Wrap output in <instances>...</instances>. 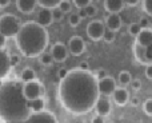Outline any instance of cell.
Segmentation results:
<instances>
[{"label":"cell","instance_id":"obj_1","mask_svg":"<svg viewBox=\"0 0 152 123\" xmlns=\"http://www.w3.org/2000/svg\"><path fill=\"white\" fill-rule=\"evenodd\" d=\"M59 100L68 113L74 115H83L94 110L99 99L97 78L91 71L80 68L68 71L59 83Z\"/></svg>","mask_w":152,"mask_h":123},{"label":"cell","instance_id":"obj_2","mask_svg":"<svg viewBox=\"0 0 152 123\" xmlns=\"http://www.w3.org/2000/svg\"><path fill=\"white\" fill-rule=\"evenodd\" d=\"M23 82L8 80L0 86V118L5 123H24L29 116Z\"/></svg>","mask_w":152,"mask_h":123},{"label":"cell","instance_id":"obj_3","mask_svg":"<svg viewBox=\"0 0 152 123\" xmlns=\"http://www.w3.org/2000/svg\"><path fill=\"white\" fill-rule=\"evenodd\" d=\"M15 39L19 51L27 58L39 56L45 51L50 42L47 28L34 20H28L21 24Z\"/></svg>","mask_w":152,"mask_h":123},{"label":"cell","instance_id":"obj_4","mask_svg":"<svg viewBox=\"0 0 152 123\" xmlns=\"http://www.w3.org/2000/svg\"><path fill=\"white\" fill-rule=\"evenodd\" d=\"M21 27V23L18 16L12 13H4L0 16V34L5 38H15L18 35L19 29Z\"/></svg>","mask_w":152,"mask_h":123},{"label":"cell","instance_id":"obj_5","mask_svg":"<svg viewBox=\"0 0 152 123\" xmlns=\"http://www.w3.org/2000/svg\"><path fill=\"white\" fill-rule=\"evenodd\" d=\"M23 94L27 100L35 99V98L43 96V94H44V87H43V84L40 83L37 79H35V80L27 82V83L23 84Z\"/></svg>","mask_w":152,"mask_h":123},{"label":"cell","instance_id":"obj_6","mask_svg":"<svg viewBox=\"0 0 152 123\" xmlns=\"http://www.w3.org/2000/svg\"><path fill=\"white\" fill-rule=\"evenodd\" d=\"M87 35L91 40L94 42H99V40L103 39V35L105 32V24L103 23L102 20H92L88 23L86 29Z\"/></svg>","mask_w":152,"mask_h":123},{"label":"cell","instance_id":"obj_7","mask_svg":"<svg viewBox=\"0 0 152 123\" xmlns=\"http://www.w3.org/2000/svg\"><path fill=\"white\" fill-rule=\"evenodd\" d=\"M24 123H58V119H56L55 114L44 108L37 113H31Z\"/></svg>","mask_w":152,"mask_h":123},{"label":"cell","instance_id":"obj_8","mask_svg":"<svg viewBox=\"0 0 152 123\" xmlns=\"http://www.w3.org/2000/svg\"><path fill=\"white\" fill-rule=\"evenodd\" d=\"M118 87V83L116 80L112 78V76L107 75L105 78L99 79L97 80V88H99L100 95H104V96H111L113 94V91Z\"/></svg>","mask_w":152,"mask_h":123},{"label":"cell","instance_id":"obj_9","mask_svg":"<svg viewBox=\"0 0 152 123\" xmlns=\"http://www.w3.org/2000/svg\"><path fill=\"white\" fill-rule=\"evenodd\" d=\"M51 55H52L53 60L58 62V63H63L64 60H67V58H68V47H67L64 43L61 42H56L55 44L51 47Z\"/></svg>","mask_w":152,"mask_h":123},{"label":"cell","instance_id":"obj_10","mask_svg":"<svg viewBox=\"0 0 152 123\" xmlns=\"http://www.w3.org/2000/svg\"><path fill=\"white\" fill-rule=\"evenodd\" d=\"M67 47H68V51L72 54V55L79 56V55H81V54L86 51V43H84L83 38L75 35V36H72L71 39L68 40Z\"/></svg>","mask_w":152,"mask_h":123},{"label":"cell","instance_id":"obj_11","mask_svg":"<svg viewBox=\"0 0 152 123\" xmlns=\"http://www.w3.org/2000/svg\"><path fill=\"white\" fill-rule=\"evenodd\" d=\"M95 110H96V114L102 116H107L110 115L111 110H112V106H111V100L108 99V96H104V95H100L99 99L95 103Z\"/></svg>","mask_w":152,"mask_h":123},{"label":"cell","instance_id":"obj_12","mask_svg":"<svg viewBox=\"0 0 152 123\" xmlns=\"http://www.w3.org/2000/svg\"><path fill=\"white\" fill-rule=\"evenodd\" d=\"M36 21L43 27H50L53 23V13H52V8H45L42 7L40 11L37 12L36 16Z\"/></svg>","mask_w":152,"mask_h":123},{"label":"cell","instance_id":"obj_13","mask_svg":"<svg viewBox=\"0 0 152 123\" xmlns=\"http://www.w3.org/2000/svg\"><path fill=\"white\" fill-rule=\"evenodd\" d=\"M11 67V55L4 48H0V79L5 78L10 74Z\"/></svg>","mask_w":152,"mask_h":123},{"label":"cell","instance_id":"obj_14","mask_svg":"<svg viewBox=\"0 0 152 123\" xmlns=\"http://www.w3.org/2000/svg\"><path fill=\"white\" fill-rule=\"evenodd\" d=\"M111 96H112L115 105H118V106H126L129 102V92L123 86L116 87V90L113 91V94Z\"/></svg>","mask_w":152,"mask_h":123},{"label":"cell","instance_id":"obj_15","mask_svg":"<svg viewBox=\"0 0 152 123\" xmlns=\"http://www.w3.org/2000/svg\"><path fill=\"white\" fill-rule=\"evenodd\" d=\"M105 28L111 29V31H119L121 28V24H123V20H121L120 15L119 13H108L107 18H105Z\"/></svg>","mask_w":152,"mask_h":123},{"label":"cell","instance_id":"obj_16","mask_svg":"<svg viewBox=\"0 0 152 123\" xmlns=\"http://www.w3.org/2000/svg\"><path fill=\"white\" fill-rule=\"evenodd\" d=\"M37 5V0H16V8L21 13H32Z\"/></svg>","mask_w":152,"mask_h":123},{"label":"cell","instance_id":"obj_17","mask_svg":"<svg viewBox=\"0 0 152 123\" xmlns=\"http://www.w3.org/2000/svg\"><path fill=\"white\" fill-rule=\"evenodd\" d=\"M124 0H104V8L108 13H119L124 8Z\"/></svg>","mask_w":152,"mask_h":123},{"label":"cell","instance_id":"obj_18","mask_svg":"<svg viewBox=\"0 0 152 123\" xmlns=\"http://www.w3.org/2000/svg\"><path fill=\"white\" fill-rule=\"evenodd\" d=\"M135 43H139L140 46H144V47L152 44V29L143 28L140 31V34L136 36V42Z\"/></svg>","mask_w":152,"mask_h":123},{"label":"cell","instance_id":"obj_19","mask_svg":"<svg viewBox=\"0 0 152 123\" xmlns=\"http://www.w3.org/2000/svg\"><path fill=\"white\" fill-rule=\"evenodd\" d=\"M45 107V100L43 99V96L35 98V99L28 100V108L31 113H37V111L44 110Z\"/></svg>","mask_w":152,"mask_h":123},{"label":"cell","instance_id":"obj_20","mask_svg":"<svg viewBox=\"0 0 152 123\" xmlns=\"http://www.w3.org/2000/svg\"><path fill=\"white\" fill-rule=\"evenodd\" d=\"M134 55L136 58V60L142 64L147 66V62H145V47L144 46H140L139 43H135L134 46Z\"/></svg>","mask_w":152,"mask_h":123},{"label":"cell","instance_id":"obj_21","mask_svg":"<svg viewBox=\"0 0 152 123\" xmlns=\"http://www.w3.org/2000/svg\"><path fill=\"white\" fill-rule=\"evenodd\" d=\"M132 75H131V72L129 71H120L119 72V76H118V82H119V84L120 86H123V87H126V86H129V83H131V80H132Z\"/></svg>","mask_w":152,"mask_h":123},{"label":"cell","instance_id":"obj_22","mask_svg":"<svg viewBox=\"0 0 152 123\" xmlns=\"http://www.w3.org/2000/svg\"><path fill=\"white\" fill-rule=\"evenodd\" d=\"M20 79H21V82H23V83L35 80V79H36V72H35V70H32L31 67H27V68H24V70L21 71Z\"/></svg>","mask_w":152,"mask_h":123},{"label":"cell","instance_id":"obj_23","mask_svg":"<svg viewBox=\"0 0 152 123\" xmlns=\"http://www.w3.org/2000/svg\"><path fill=\"white\" fill-rule=\"evenodd\" d=\"M39 62L42 63L43 66H51L55 60H53L51 52H45V51H44V52H42L39 55Z\"/></svg>","mask_w":152,"mask_h":123},{"label":"cell","instance_id":"obj_24","mask_svg":"<svg viewBox=\"0 0 152 123\" xmlns=\"http://www.w3.org/2000/svg\"><path fill=\"white\" fill-rule=\"evenodd\" d=\"M61 0H37V4L40 7H45V8H55L59 5Z\"/></svg>","mask_w":152,"mask_h":123},{"label":"cell","instance_id":"obj_25","mask_svg":"<svg viewBox=\"0 0 152 123\" xmlns=\"http://www.w3.org/2000/svg\"><path fill=\"white\" fill-rule=\"evenodd\" d=\"M58 8L60 11H63V13H68L72 11V1L71 0H61L60 3H59Z\"/></svg>","mask_w":152,"mask_h":123},{"label":"cell","instance_id":"obj_26","mask_svg":"<svg viewBox=\"0 0 152 123\" xmlns=\"http://www.w3.org/2000/svg\"><path fill=\"white\" fill-rule=\"evenodd\" d=\"M142 29L143 28H142V26H140L139 23H131V24H129V27H128L129 35H132V36H135V38L140 34V31H142Z\"/></svg>","mask_w":152,"mask_h":123},{"label":"cell","instance_id":"obj_27","mask_svg":"<svg viewBox=\"0 0 152 123\" xmlns=\"http://www.w3.org/2000/svg\"><path fill=\"white\" fill-rule=\"evenodd\" d=\"M80 21H81V18L79 16V13H71L69 15V18H68V23H69V26L71 27H77L79 24H80Z\"/></svg>","mask_w":152,"mask_h":123},{"label":"cell","instance_id":"obj_28","mask_svg":"<svg viewBox=\"0 0 152 123\" xmlns=\"http://www.w3.org/2000/svg\"><path fill=\"white\" fill-rule=\"evenodd\" d=\"M83 10H84V12H86V16H87V18L95 16V15L97 13V8H96V5H94L92 3H91V4H88L87 7H84Z\"/></svg>","mask_w":152,"mask_h":123},{"label":"cell","instance_id":"obj_29","mask_svg":"<svg viewBox=\"0 0 152 123\" xmlns=\"http://www.w3.org/2000/svg\"><path fill=\"white\" fill-rule=\"evenodd\" d=\"M116 35H115V31H111V29L105 28V32L104 35H103V40H104L105 43H112L113 40H115Z\"/></svg>","mask_w":152,"mask_h":123},{"label":"cell","instance_id":"obj_30","mask_svg":"<svg viewBox=\"0 0 152 123\" xmlns=\"http://www.w3.org/2000/svg\"><path fill=\"white\" fill-rule=\"evenodd\" d=\"M143 111L147 114L148 116H152V98H148L144 103H143Z\"/></svg>","mask_w":152,"mask_h":123},{"label":"cell","instance_id":"obj_31","mask_svg":"<svg viewBox=\"0 0 152 123\" xmlns=\"http://www.w3.org/2000/svg\"><path fill=\"white\" fill-rule=\"evenodd\" d=\"M52 13H53V21H60V20H63L64 13H63V11H60L58 7L52 8Z\"/></svg>","mask_w":152,"mask_h":123},{"label":"cell","instance_id":"obj_32","mask_svg":"<svg viewBox=\"0 0 152 123\" xmlns=\"http://www.w3.org/2000/svg\"><path fill=\"white\" fill-rule=\"evenodd\" d=\"M91 3H92V0H72V4H74L75 7H77L79 10L87 7V5L91 4Z\"/></svg>","mask_w":152,"mask_h":123},{"label":"cell","instance_id":"obj_33","mask_svg":"<svg viewBox=\"0 0 152 123\" xmlns=\"http://www.w3.org/2000/svg\"><path fill=\"white\" fill-rule=\"evenodd\" d=\"M145 62L147 64H152V44L145 47Z\"/></svg>","mask_w":152,"mask_h":123},{"label":"cell","instance_id":"obj_34","mask_svg":"<svg viewBox=\"0 0 152 123\" xmlns=\"http://www.w3.org/2000/svg\"><path fill=\"white\" fill-rule=\"evenodd\" d=\"M143 8L148 15L152 16V0H143Z\"/></svg>","mask_w":152,"mask_h":123},{"label":"cell","instance_id":"obj_35","mask_svg":"<svg viewBox=\"0 0 152 123\" xmlns=\"http://www.w3.org/2000/svg\"><path fill=\"white\" fill-rule=\"evenodd\" d=\"M129 86H131L132 90H135V91H139V90L142 88V82H140V79H132L131 83H129Z\"/></svg>","mask_w":152,"mask_h":123},{"label":"cell","instance_id":"obj_36","mask_svg":"<svg viewBox=\"0 0 152 123\" xmlns=\"http://www.w3.org/2000/svg\"><path fill=\"white\" fill-rule=\"evenodd\" d=\"M144 75H145V78H147V79L152 80V64H147L145 71H144Z\"/></svg>","mask_w":152,"mask_h":123},{"label":"cell","instance_id":"obj_37","mask_svg":"<svg viewBox=\"0 0 152 123\" xmlns=\"http://www.w3.org/2000/svg\"><path fill=\"white\" fill-rule=\"evenodd\" d=\"M108 74H107V71L105 70H103V68H100V70H97V72L95 74V76H96L97 78V80H99V79H103V78H105V76H107Z\"/></svg>","mask_w":152,"mask_h":123},{"label":"cell","instance_id":"obj_38","mask_svg":"<svg viewBox=\"0 0 152 123\" xmlns=\"http://www.w3.org/2000/svg\"><path fill=\"white\" fill-rule=\"evenodd\" d=\"M19 63H20V56L19 55H11V66H12V67L18 66Z\"/></svg>","mask_w":152,"mask_h":123},{"label":"cell","instance_id":"obj_39","mask_svg":"<svg viewBox=\"0 0 152 123\" xmlns=\"http://www.w3.org/2000/svg\"><path fill=\"white\" fill-rule=\"evenodd\" d=\"M91 123H105L104 116H102V115H99V114H96V115H95L94 118H92Z\"/></svg>","mask_w":152,"mask_h":123},{"label":"cell","instance_id":"obj_40","mask_svg":"<svg viewBox=\"0 0 152 123\" xmlns=\"http://www.w3.org/2000/svg\"><path fill=\"white\" fill-rule=\"evenodd\" d=\"M129 105L134 106V107H137V106H140V99L137 96H132L129 98Z\"/></svg>","mask_w":152,"mask_h":123},{"label":"cell","instance_id":"obj_41","mask_svg":"<svg viewBox=\"0 0 152 123\" xmlns=\"http://www.w3.org/2000/svg\"><path fill=\"white\" fill-rule=\"evenodd\" d=\"M77 68H80V70H84V71H88L89 70L88 62H80V63H79V67Z\"/></svg>","mask_w":152,"mask_h":123},{"label":"cell","instance_id":"obj_42","mask_svg":"<svg viewBox=\"0 0 152 123\" xmlns=\"http://www.w3.org/2000/svg\"><path fill=\"white\" fill-rule=\"evenodd\" d=\"M140 0H124V4L129 5V7H135V5L139 4Z\"/></svg>","mask_w":152,"mask_h":123},{"label":"cell","instance_id":"obj_43","mask_svg":"<svg viewBox=\"0 0 152 123\" xmlns=\"http://www.w3.org/2000/svg\"><path fill=\"white\" fill-rule=\"evenodd\" d=\"M67 74H68V71H67L66 68H60V70L58 71V78H59V79H63L64 76L67 75Z\"/></svg>","mask_w":152,"mask_h":123},{"label":"cell","instance_id":"obj_44","mask_svg":"<svg viewBox=\"0 0 152 123\" xmlns=\"http://www.w3.org/2000/svg\"><path fill=\"white\" fill-rule=\"evenodd\" d=\"M139 24L142 26V28H148V19L147 18H142L140 19V21H139Z\"/></svg>","mask_w":152,"mask_h":123},{"label":"cell","instance_id":"obj_45","mask_svg":"<svg viewBox=\"0 0 152 123\" xmlns=\"http://www.w3.org/2000/svg\"><path fill=\"white\" fill-rule=\"evenodd\" d=\"M5 43H7V38L4 35L0 34V48H4L5 47Z\"/></svg>","mask_w":152,"mask_h":123},{"label":"cell","instance_id":"obj_46","mask_svg":"<svg viewBox=\"0 0 152 123\" xmlns=\"http://www.w3.org/2000/svg\"><path fill=\"white\" fill-rule=\"evenodd\" d=\"M11 3V0H0V8H5L8 7Z\"/></svg>","mask_w":152,"mask_h":123}]
</instances>
